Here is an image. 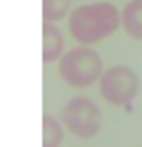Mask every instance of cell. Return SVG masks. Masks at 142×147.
<instances>
[{
    "mask_svg": "<svg viewBox=\"0 0 142 147\" xmlns=\"http://www.w3.org/2000/svg\"><path fill=\"white\" fill-rule=\"evenodd\" d=\"M119 11L107 2L89 3L76 7L70 16V30L82 43H95L117 28Z\"/></svg>",
    "mask_w": 142,
    "mask_h": 147,
    "instance_id": "cell-1",
    "label": "cell"
},
{
    "mask_svg": "<svg viewBox=\"0 0 142 147\" xmlns=\"http://www.w3.org/2000/svg\"><path fill=\"white\" fill-rule=\"evenodd\" d=\"M101 63L92 51L77 49L70 52L61 64L64 79L73 85H87L99 73Z\"/></svg>",
    "mask_w": 142,
    "mask_h": 147,
    "instance_id": "cell-2",
    "label": "cell"
},
{
    "mask_svg": "<svg viewBox=\"0 0 142 147\" xmlns=\"http://www.w3.org/2000/svg\"><path fill=\"white\" fill-rule=\"evenodd\" d=\"M102 94L113 102H123L129 100L136 89V80L127 68H113L104 76Z\"/></svg>",
    "mask_w": 142,
    "mask_h": 147,
    "instance_id": "cell-3",
    "label": "cell"
},
{
    "mask_svg": "<svg viewBox=\"0 0 142 147\" xmlns=\"http://www.w3.org/2000/svg\"><path fill=\"white\" fill-rule=\"evenodd\" d=\"M121 22L135 39H142V0H130L121 12Z\"/></svg>",
    "mask_w": 142,
    "mask_h": 147,
    "instance_id": "cell-4",
    "label": "cell"
},
{
    "mask_svg": "<svg viewBox=\"0 0 142 147\" xmlns=\"http://www.w3.org/2000/svg\"><path fill=\"white\" fill-rule=\"evenodd\" d=\"M62 48V39L59 31L50 24L44 25V59L50 61V59L56 58L61 52Z\"/></svg>",
    "mask_w": 142,
    "mask_h": 147,
    "instance_id": "cell-5",
    "label": "cell"
},
{
    "mask_svg": "<svg viewBox=\"0 0 142 147\" xmlns=\"http://www.w3.org/2000/svg\"><path fill=\"white\" fill-rule=\"evenodd\" d=\"M71 0H43L44 21H59L68 13Z\"/></svg>",
    "mask_w": 142,
    "mask_h": 147,
    "instance_id": "cell-6",
    "label": "cell"
}]
</instances>
